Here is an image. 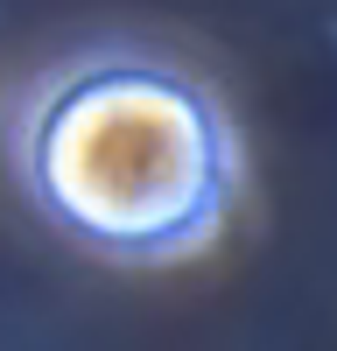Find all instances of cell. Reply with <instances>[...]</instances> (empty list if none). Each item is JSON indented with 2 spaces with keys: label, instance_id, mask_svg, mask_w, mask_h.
Returning <instances> with one entry per match:
<instances>
[{
  "label": "cell",
  "instance_id": "obj_1",
  "mask_svg": "<svg viewBox=\"0 0 337 351\" xmlns=\"http://www.w3.org/2000/svg\"><path fill=\"white\" fill-rule=\"evenodd\" d=\"M14 162L36 211L120 267L197 260L239 204V134L225 106L134 49L56 71L14 127Z\"/></svg>",
  "mask_w": 337,
  "mask_h": 351
}]
</instances>
